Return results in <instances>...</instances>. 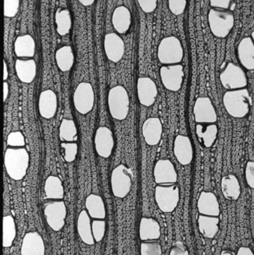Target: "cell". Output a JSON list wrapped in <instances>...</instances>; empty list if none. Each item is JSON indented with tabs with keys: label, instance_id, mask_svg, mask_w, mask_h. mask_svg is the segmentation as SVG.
<instances>
[{
	"label": "cell",
	"instance_id": "cell-31",
	"mask_svg": "<svg viewBox=\"0 0 254 255\" xmlns=\"http://www.w3.org/2000/svg\"><path fill=\"white\" fill-rule=\"evenodd\" d=\"M44 192L47 199L61 200L64 197V189L62 181L58 177L50 175L45 181Z\"/></svg>",
	"mask_w": 254,
	"mask_h": 255
},
{
	"label": "cell",
	"instance_id": "cell-3",
	"mask_svg": "<svg viewBox=\"0 0 254 255\" xmlns=\"http://www.w3.org/2000/svg\"><path fill=\"white\" fill-rule=\"evenodd\" d=\"M208 22L213 35L225 38L234 28L235 17L231 10L212 8L208 13Z\"/></svg>",
	"mask_w": 254,
	"mask_h": 255
},
{
	"label": "cell",
	"instance_id": "cell-18",
	"mask_svg": "<svg viewBox=\"0 0 254 255\" xmlns=\"http://www.w3.org/2000/svg\"><path fill=\"white\" fill-rule=\"evenodd\" d=\"M21 255H45V244L37 232H28L22 239Z\"/></svg>",
	"mask_w": 254,
	"mask_h": 255
},
{
	"label": "cell",
	"instance_id": "cell-7",
	"mask_svg": "<svg viewBox=\"0 0 254 255\" xmlns=\"http://www.w3.org/2000/svg\"><path fill=\"white\" fill-rule=\"evenodd\" d=\"M180 199V190L177 186L159 185L155 188V201L164 213H171L175 210Z\"/></svg>",
	"mask_w": 254,
	"mask_h": 255
},
{
	"label": "cell",
	"instance_id": "cell-11",
	"mask_svg": "<svg viewBox=\"0 0 254 255\" xmlns=\"http://www.w3.org/2000/svg\"><path fill=\"white\" fill-rule=\"evenodd\" d=\"M160 73L163 85L167 90L173 92L180 91L184 78L183 66L179 64L163 66Z\"/></svg>",
	"mask_w": 254,
	"mask_h": 255
},
{
	"label": "cell",
	"instance_id": "cell-26",
	"mask_svg": "<svg viewBox=\"0 0 254 255\" xmlns=\"http://www.w3.org/2000/svg\"><path fill=\"white\" fill-rule=\"evenodd\" d=\"M77 231L81 240L86 245L95 244L92 232V223L87 211L83 210L79 214L77 221Z\"/></svg>",
	"mask_w": 254,
	"mask_h": 255
},
{
	"label": "cell",
	"instance_id": "cell-38",
	"mask_svg": "<svg viewBox=\"0 0 254 255\" xmlns=\"http://www.w3.org/2000/svg\"><path fill=\"white\" fill-rule=\"evenodd\" d=\"M106 223L104 220H93L92 223V232L95 242L99 243L102 241L105 235Z\"/></svg>",
	"mask_w": 254,
	"mask_h": 255
},
{
	"label": "cell",
	"instance_id": "cell-14",
	"mask_svg": "<svg viewBox=\"0 0 254 255\" xmlns=\"http://www.w3.org/2000/svg\"><path fill=\"white\" fill-rule=\"evenodd\" d=\"M154 177L158 184H173L177 182V173L175 167L169 159L157 161L154 169Z\"/></svg>",
	"mask_w": 254,
	"mask_h": 255
},
{
	"label": "cell",
	"instance_id": "cell-24",
	"mask_svg": "<svg viewBox=\"0 0 254 255\" xmlns=\"http://www.w3.org/2000/svg\"><path fill=\"white\" fill-rule=\"evenodd\" d=\"M139 234L141 241H157L161 238V226L155 219L143 217L140 220Z\"/></svg>",
	"mask_w": 254,
	"mask_h": 255
},
{
	"label": "cell",
	"instance_id": "cell-51",
	"mask_svg": "<svg viewBox=\"0 0 254 255\" xmlns=\"http://www.w3.org/2000/svg\"><path fill=\"white\" fill-rule=\"evenodd\" d=\"M221 255H236V254L234 252L227 251V250H225V251L222 252Z\"/></svg>",
	"mask_w": 254,
	"mask_h": 255
},
{
	"label": "cell",
	"instance_id": "cell-21",
	"mask_svg": "<svg viewBox=\"0 0 254 255\" xmlns=\"http://www.w3.org/2000/svg\"><path fill=\"white\" fill-rule=\"evenodd\" d=\"M198 209L201 215L219 217L220 205L216 195L211 192H202L198 200Z\"/></svg>",
	"mask_w": 254,
	"mask_h": 255
},
{
	"label": "cell",
	"instance_id": "cell-22",
	"mask_svg": "<svg viewBox=\"0 0 254 255\" xmlns=\"http://www.w3.org/2000/svg\"><path fill=\"white\" fill-rule=\"evenodd\" d=\"M237 56L243 67L254 70V43L251 37H244L239 43Z\"/></svg>",
	"mask_w": 254,
	"mask_h": 255
},
{
	"label": "cell",
	"instance_id": "cell-12",
	"mask_svg": "<svg viewBox=\"0 0 254 255\" xmlns=\"http://www.w3.org/2000/svg\"><path fill=\"white\" fill-rule=\"evenodd\" d=\"M193 114L195 122L198 124H214L217 121V113L208 97L197 99L194 106Z\"/></svg>",
	"mask_w": 254,
	"mask_h": 255
},
{
	"label": "cell",
	"instance_id": "cell-16",
	"mask_svg": "<svg viewBox=\"0 0 254 255\" xmlns=\"http://www.w3.org/2000/svg\"><path fill=\"white\" fill-rule=\"evenodd\" d=\"M104 51L106 56L113 63L120 61L125 55V43L116 33H108L104 37Z\"/></svg>",
	"mask_w": 254,
	"mask_h": 255
},
{
	"label": "cell",
	"instance_id": "cell-43",
	"mask_svg": "<svg viewBox=\"0 0 254 255\" xmlns=\"http://www.w3.org/2000/svg\"><path fill=\"white\" fill-rule=\"evenodd\" d=\"M210 5L213 8L225 9V10H234L235 8L234 0H210Z\"/></svg>",
	"mask_w": 254,
	"mask_h": 255
},
{
	"label": "cell",
	"instance_id": "cell-47",
	"mask_svg": "<svg viewBox=\"0 0 254 255\" xmlns=\"http://www.w3.org/2000/svg\"><path fill=\"white\" fill-rule=\"evenodd\" d=\"M237 255H254V253L249 247H240Z\"/></svg>",
	"mask_w": 254,
	"mask_h": 255
},
{
	"label": "cell",
	"instance_id": "cell-20",
	"mask_svg": "<svg viewBox=\"0 0 254 255\" xmlns=\"http://www.w3.org/2000/svg\"><path fill=\"white\" fill-rule=\"evenodd\" d=\"M39 112L42 118L52 119L58 109V98L52 90H46L40 94L38 102Z\"/></svg>",
	"mask_w": 254,
	"mask_h": 255
},
{
	"label": "cell",
	"instance_id": "cell-15",
	"mask_svg": "<svg viewBox=\"0 0 254 255\" xmlns=\"http://www.w3.org/2000/svg\"><path fill=\"white\" fill-rule=\"evenodd\" d=\"M137 88L140 104L146 107H150L155 103L158 94V88L151 78H139Z\"/></svg>",
	"mask_w": 254,
	"mask_h": 255
},
{
	"label": "cell",
	"instance_id": "cell-13",
	"mask_svg": "<svg viewBox=\"0 0 254 255\" xmlns=\"http://www.w3.org/2000/svg\"><path fill=\"white\" fill-rule=\"evenodd\" d=\"M94 143L95 151L100 157H110L114 147V138L111 130L105 127L98 128L95 131Z\"/></svg>",
	"mask_w": 254,
	"mask_h": 255
},
{
	"label": "cell",
	"instance_id": "cell-27",
	"mask_svg": "<svg viewBox=\"0 0 254 255\" xmlns=\"http://www.w3.org/2000/svg\"><path fill=\"white\" fill-rule=\"evenodd\" d=\"M221 188L225 199L236 201L241 195V186L236 175L233 174L225 175L221 181Z\"/></svg>",
	"mask_w": 254,
	"mask_h": 255
},
{
	"label": "cell",
	"instance_id": "cell-39",
	"mask_svg": "<svg viewBox=\"0 0 254 255\" xmlns=\"http://www.w3.org/2000/svg\"><path fill=\"white\" fill-rule=\"evenodd\" d=\"M61 147L64 149V160L68 163L74 161L78 154V145L76 142H62Z\"/></svg>",
	"mask_w": 254,
	"mask_h": 255
},
{
	"label": "cell",
	"instance_id": "cell-17",
	"mask_svg": "<svg viewBox=\"0 0 254 255\" xmlns=\"http://www.w3.org/2000/svg\"><path fill=\"white\" fill-rule=\"evenodd\" d=\"M174 154L180 164H190L193 160V148L189 136L177 135L174 142Z\"/></svg>",
	"mask_w": 254,
	"mask_h": 255
},
{
	"label": "cell",
	"instance_id": "cell-29",
	"mask_svg": "<svg viewBox=\"0 0 254 255\" xmlns=\"http://www.w3.org/2000/svg\"><path fill=\"white\" fill-rule=\"evenodd\" d=\"M85 207L89 217L95 220H104L106 217L105 205L101 196L90 194L86 197Z\"/></svg>",
	"mask_w": 254,
	"mask_h": 255
},
{
	"label": "cell",
	"instance_id": "cell-35",
	"mask_svg": "<svg viewBox=\"0 0 254 255\" xmlns=\"http://www.w3.org/2000/svg\"><path fill=\"white\" fill-rule=\"evenodd\" d=\"M196 133L198 137L203 140L204 146L210 148L216 142L217 139L218 127L215 124L208 126L205 130L203 129V126L198 124L196 126Z\"/></svg>",
	"mask_w": 254,
	"mask_h": 255
},
{
	"label": "cell",
	"instance_id": "cell-48",
	"mask_svg": "<svg viewBox=\"0 0 254 255\" xmlns=\"http://www.w3.org/2000/svg\"><path fill=\"white\" fill-rule=\"evenodd\" d=\"M9 95V86L7 82H4L3 84V101L6 102Z\"/></svg>",
	"mask_w": 254,
	"mask_h": 255
},
{
	"label": "cell",
	"instance_id": "cell-40",
	"mask_svg": "<svg viewBox=\"0 0 254 255\" xmlns=\"http://www.w3.org/2000/svg\"><path fill=\"white\" fill-rule=\"evenodd\" d=\"M7 144L14 148H22L25 145V136L20 131H13L7 136Z\"/></svg>",
	"mask_w": 254,
	"mask_h": 255
},
{
	"label": "cell",
	"instance_id": "cell-52",
	"mask_svg": "<svg viewBox=\"0 0 254 255\" xmlns=\"http://www.w3.org/2000/svg\"><path fill=\"white\" fill-rule=\"evenodd\" d=\"M252 37V40H253L254 43V31H253V32L252 33V37Z\"/></svg>",
	"mask_w": 254,
	"mask_h": 255
},
{
	"label": "cell",
	"instance_id": "cell-23",
	"mask_svg": "<svg viewBox=\"0 0 254 255\" xmlns=\"http://www.w3.org/2000/svg\"><path fill=\"white\" fill-rule=\"evenodd\" d=\"M15 70L20 82L30 84L34 80L37 75V64L32 59H17L15 62Z\"/></svg>",
	"mask_w": 254,
	"mask_h": 255
},
{
	"label": "cell",
	"instance_id": "cell-41",
	"mask_svg": "<svg viewBox=\"0 0 254 255\" xmlns=\"http://www.w3.org/2000/svg\"><path fill=\"white\" fill-rule=\"evenodd\" d=\"M19 0H4V15L6 17H14L18 13Z\"/></svg>",
	"mask_w": 254,
	"mask_h": 255
},
{
	"label": "cell",
	"instance_id": "cell-9",
	"mask_svg": "<svg viewBox=\"0 0 254 255\" xmlns=\"http://www.w3.org/2000/svg\"><path fill=\"white\" fill-rule=\"evenodd\" d=\"M73 103L76 111L81 115H86L93 109L95 94L92 85L82 82L78 85L73 94Z\"/></svg>",
	"mask_w": 254,
	"mask_h": 255
},
{
	"label": "cell",
	"instance_id": "cell-28",
	"mask_svg": "<svg viewBox=\"0 0 254 255\" xmlns=\"http://www.w3.org/2000/svg\"><path fill=\"white\" fill-rule=\"evenodd\" d=\"M35 47V41L29 34L19 36L14 42V52L19 58H32Z\"/></svg>",
	"mask_w": 254,
	"mask_h": 255
},
{
	"label": "cell",
	"instance_id": "cell-33",
	"mask_svg": "<svg viewBox=\"0 0 254 255\" xmlns=\"http://www.w3.org/2000/svg\"><path fill=\"white\" fill-rule=\"evenodd\" d=\"M2 232V247L8 248L11 247L16 235V224L11 215L3 217Z\"/></svg>",
	"mask_w": 254,
	"mask_h": 255
},
{
	"label": "cell",
	"instance_id": "cell-19",
	"mask_svg": "<svg viewBox=\"0 0 254 255\" xmlns=\"http://www.w3.org/2000/svg\"><path fill=\"white\" fill-rule=\"evenodd\" d=\"M163 134V125L158 118H150L143 125V135L146 143L157 145L161 142Z\"/></svg>",
	"mask_w": 254,
	"mask_h": 255
},
{
	"label": "cell",
	"instance_id": "cell-2",
	"mask_svg": "<svg viewBox=\"0 0 254 255\" xmlns=\"http://www.w3.org/2000/svg\"><path fill=\"white\" fill-rule=\"evenodd\" d=\"M223 103L227 112L231 117L243 118L250 112L252 106V98L249 90L246 88L234 90L225 93Z\"/></svg>",
	"mask_w": 254,
	"mask_h": 255
},
{
	"label": "cell",
	"instance_id": "cell-1",
	"mask_svg": "<svg viewBox=\"0 0 254 255\" xmlns=\"http://www.w3.org/2000/svg\"><path fill=\"white\" fill-rule=\"evenodd\" d=\"M4 164L8 176L20 181L26 175L29 166V154L24 148H8L4 153Z\"/></svg>",
	"mask_w": 254,
	"mask_h": 255
},
{
	"label": "cell",
	"instance_id": "cell-42",
	"mask_svg": "<svg viewBox=\"0 0 254 255\" xmlns=\"http://www.w3.org/2000/svg\"><path fill=\"white\" fill-rule=\"evenodd\" d=\"M187 0H168L169 8L173 14L178 15L184 13Z\"/></svg>",
	"mask_w": 254,
	"mask_h": 255
},
{
	"label": "cell",
	"instance_id": "cell-25",
	"mask_svg": "<svg viewBox=\"0 0 254 255\" xmlns=\"http://www.w3.org/2000/svg\"><path fill=\"white\" fill-rule=\"evenodd\" d=\"M112 23L119 34H125L131 24V13L129 9L124 5L116 7L112 16Z\"/></svg>",
	"mask_w": 254,
	"mask_h": 255
},
{
	"label": "cell",
	"instance_id": "cell-44",
	"mask_svg": "<svg viewBox=\"0 0 254 255\" xmlns=\"http://www.w3.org/2000/svg\"><path fill=\"white\" fill-rule=\"evenodd\" d=\"M138 3L145 13H152L157 8L158 0H138Z\"/></svg>",
	"mask_w": 254,
	"mask_h": 255
},
{
	"label": "cell",
	"instance_id": "cell-36",
	"mask_svg": "<svg viewBox=\"0 0 254 255\" xmlns=\"http://www.w3.org/2000/svg\"><path fill=\"white\" fill-rule=\"evenodd\" d=\"M77 136V128L74 121L64 119L60 125L59 136L61 141L73 142Z\"/></svg>",
	"mask_w": 254,
	"mask_h": 255
},
{
	"label": "cell",
	"instance_id": "cell-6",
	"mask_svg": "<svg viewBox=\"0 0 254 255\" xmlns=\"http://www.w3.org/2000/svg\"><path fill=\"white\" fill-rule=\"evenodd\" d=\"M133 172L123 164L116 166L111 173L110 183L114 196L120 199L126 197L132 187Z\"/></svg>",
	"mask_w": 254,
	"mask_h": 255
},
{
	"label": "cell",
	"instance_id": "cell-4",
	"mask_svg": "<svg viewBox=\"0 0 254 255\" xmlns=\"http://www.w3.org/2000/svg\"><path fill=\"white\" fill-rule=\"evenodd\" d=\"M109 112L113 119L123 121L128 117L130 109V99L126 89L117 85L110 90L107 97Z\"/></svg>",
	"mask_w": 254,
	"mask_h": 255
},
{
	"label": "cell",
	"instance_id": "cell-46",
	"mask_svg": "<svg viewBox=\"0 0 254 255\" xmlns=\"http://www.w3.org/2000/svg\"><path fill=\"white\" fill-rule=\"evenodd\" d=\"M169 255H189V254L185 248L183 243L177 241L171 248Z\"/></svg>",
	"mask_w": 254,
	"mask_h": 255
},
{
	"label": "cell",
	"instance_id": "cell-30",
	"mask_svg": "<svg viewBox=\"0 0 254 255\" xmlns=\"http://www.w3.org/2000/svg\"><path fill=\"white\" fill-rule=\"evenodd\" d=\"M200 233L207 239H213L219 230V219L218 217L200 215L198 220Z\"/></svg>",
	"mask_w": 254,
	"mask_h": 255
},
{
	"label": "cell",
	"instance_id": "cell-5",
	"mask_svg": "<svg viewBox=\"0 0 254 255\" xmlns=\"http://www.w3.org/2000/svg\"><path fill=\"white\" fill-rule=\"evenodd\" d=\"M158 57L161 64L167 65L181 62L183 49L180 40L174 36H169L163 39L158 46Z\"/></svg>",
	"mask_w": 254,
	"mask_h": 255
},
{
	"label": "cell",
	"instance_id": "cell-32",
	"mask_svg": "<svg viewBox=\"0 0 254 255\" xmlns=\"http://www.w3.org/2000/svg\"><path fill=\"white\" fill-rule=\"evenodd\" d=\"M55 61L58 68L62 72H68L74 64L75 57L70 46H64L55 52Z\"/></svg>",
	"mask_w": 254,
	"mask_h": 255
},
{
	"label": "cell",
	"instance_id": "cell-34",
	"mask_svg": "<svg viewBox=\"0 0 254 255\" xmlns=\"http://www.w3.org/2000/svg\"><path fill=\"white\" fill-rule=\"evenodd\" d=\"M55 17L58 34L61 36L68 34L72 27L71 15L69 10L58 9L55 13Z\"/></svg>",
	"mask_w": 254,
	"mask_h": 255
},
{
	"label": "cell",
	"instance_id": "cell-49",
	"mask_svg": "<svg viewBox=\"0 0 254 255\" xmlns=\"http://www.w3.org/2000/svg\"><path fill=\"white\" fill-rule=\"evenodd\" d=\"M3 80L6 81L8 78V70L5 61H3Z\"/></svg>",
	"mask_w": 254,
	"mask_h": 255
},
{
	"label": "cell",
	"instance_id": "cell-45",
	"mask_svg": "<svg viewBox=\"0 0 254 255\" xmlns=\"http://www.w3.org/2000/svg\"><path fill=\"white\" fill-rule=\"evenodd\" d=\"M246 179L248 185L254 189V162H248L246 168Z\"/></svg>",
	"mask_w": 254,
	"mask_h": 255
},
{
	"label": "cell",
	"instance_id": "cell-37",
	"mask_svg": "<svg viewBox=\"0 0 254 255\" xmlns=\"http://www.w3.org/2000/svg\"><path fill=\"white\" fill-rule=\"evenodd\" d=\"M162 247L157 241H143L140 246L141 255H162Z\"/></svg>",
	"mask_w": 254,
	"mask_h": 255
},
{
	"label": "cell",
	"instance_id": "cell-8",
	"mask_svg": "<svg viewBox=\"0 0 254 255\" xmlns=\"http://www.w3.org/2000/svg\"><path fill=\"white\" fill-rule=\"evenodd\" d=\"M222 86L229 91L243 89L248 85V77L245 70L234 63H228L221 73Z\"/></svg>",
	"mask_w": 254,
	"mask_h": 255
},
{
	"label": "cell",
	"instance_id": "cell-10",
	"mask_svg": "<svg viewBox=\"0 0 254 255\" xmlns=\"http://www.w3.org/2000/svg\"><path fill=\"white\" fill-rule=\"evenodd\" d=\"M43 212L48 226L54 232H59L65 226L67 211L64 201L56 200L49 202L45 206Z\"/></svg>",
	"mask_w": 254,
	"mask_h": 255
},
{
	"label": "cell",
	"instance_id": "cell-50",
	"mask_svg": "<svg viewBox=\"0 0 254 255\" xmlns=\"http://www.w3.org/2000/svg\"><path fill=\"white\" fill-rule=\"evenodd\" d=\"M79 1L84 6H90L93 4L95 0H79Z\"/></svg>",
	"mask_w": 254,
	"mask_h": 255
}]
</instances>
